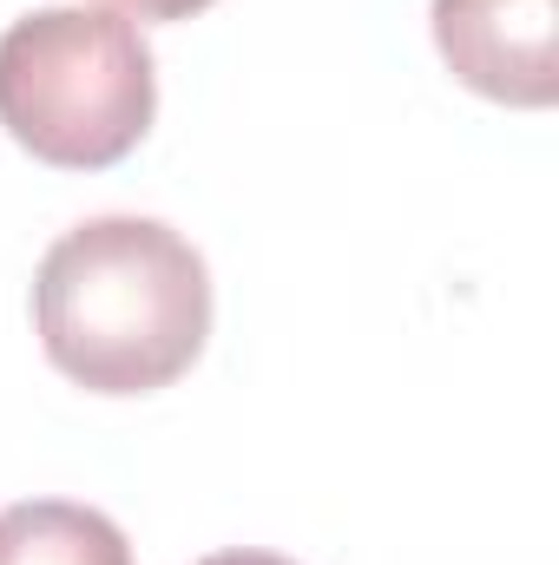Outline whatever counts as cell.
I'll return each mask as SVG.
<instances>
[{
    "instance_id": "cell-4",
    "label": "cell",
    "mask_w": 559,
    "mask_h": 565,
    "mask_svg": "<svg viewBox=\"0 0 559 565\" xmlns=\"http://www.w3.org/2000/svg\"><path fill=\"white\" fill-rule=\"evenodd\" d=\"M0 565H133V546L99 507L20 500L0 513Z\"/></svg>"
},
{
    "instance_id": "cell-3",
    "label": "cell",
    "mask_w": 559,
    "mask_h": 565,
    "mask_svg": "<svg viewBox=\"0 0 559 565\" xmlns=\"http://www.w3.org/2000/svg\"><path fill=\"white\" fill-rule=\"evenodd\" d=\"M447 73L514 113L559 99V0H428Z\"/></svg>"
},
{
    "instance_id": "cell-2",
    "label": "cell",
    "mask_w": 559,
    "mask_h": 565,
    "mask_svg": "<svg viewBox=\"0 0 559 565\" xmlns=\"http://www.w3.org/2000/svg\"><path fill=\"white\" fill-rule=\"evenodd\" d=\"M158 119V60L113 7H40L0 33V126L53 171H106Z\"/></svg>"
},
{
    "instance_id": "cell-1",
    "label": "cell",
    "mask_w": 559,
    "mask_h": 565,
    "mask_svg": "<svg viewBox=\"0 0 559 565\" xmlns=\"http://www.w3.org/2000/svg\"><path fill=\"white\" fill-rule=\"evenodd\" d=\"M46 362L86 395H158L211 335V270L158 217H86L33 277Z\"/></svg>"
},
{
    "instance_id": "cell-6",
    "label": "cell",
    "mask_w": 559,
    "mask_h": 565,
    "mask_svg": "<svg viewBox=\"0 0 559 565\" xmlns=\"http://www.w3.org/2000/svg\"><path fill=\"white\" fill-rule=\"evenodd\" d=\"M198 565H296V559H283V553H257V546H231V553H211V559H198Z\"/></svg>"
},
{
    "instance_id": "cell-5",
    "label": "cell",
    "mask_w": 559,
    "mask_h": 565,
    "mask_svg": "<svg viewBox=\"0 0 559 565\" xmlns=\"http://www.w3.org/2000/svg\"><path fill=\"white\" fill-rule=\"evenodd\" d=\"M113 7H126V13H139V20H191V13H204L211 0H113Z\"/></svg>"
}]
</instances>
